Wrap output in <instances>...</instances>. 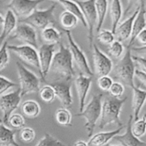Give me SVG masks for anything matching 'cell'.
Returning <instances> with one entry per match:
<instances>
[{"label": "cell", "instance_id": "cell-9", "mask_svg": "<svg viewBox=\"0 0 146 146\" xmlns=\"http://www.w3.org/2000/svg\"><path fill=\"white\" fill-rule=\"evenodd\" d=\"M21 91L19 88L13 92L0 96V110L3 113L2 123L4 124L8 123V120L14 111L19 106L21 101Z\"/></svg>", "mask_w": 146, "mask_h": 146}, {"label": "cell", "instance_id": "cell-29", "mask_svg": "<svg viewBox=\"0 0 146 146\" xmlns=\"http://www.w3.org/2000/svg\"><path fill=\"white\" fill-rule=\"evenodd\" d=\"M60 24L63 27V30H69L75 28L78 24V19L72 13L68 11H63L59 17Z\"/></svg>", "mask_w": 146, "mask_h": 146}, {"label": "cell", "instance_id": "cell-1", "mask_svg": "<svg viewBox=\"0 0 146 146\" xmlns=\"http://www.w3.org/2000/svg\"><path fill=\"white\" fill-rule=\"evenodd\" d=\"M127 100V97L124 98H117L109 96L102 102L101 115L98 127L104 129L105 127L111 124H116L118 126H122L120 115L123 105Z\"/></svg>", "mask_w": 146, "mask_h": 146}, {"label": "cell", "instance_id": "cell-46", "mask_svg": "<svg viewBox=\"0 0 146 146\" xmlns=\"http://www.w3.org/2000/svg\"><path fill=\"white\" fill-rule=\"evenodd\" d=\"M131 51H135L146 55V46H133L131 47Z\"/></svg>", "mask_w": 146, "mask_h": 146}, {"label": "cell", "instance_id": "cell-49", "mask_svg": "<svg viewBox=\"0 0 146 146\" xmlns=\"http://www.w3.org/2000/svg\"><path fill=\"white\" fill-rule=\"evenodd\" d=\"M51 1H55V2H59L60 0H51Z\"/></svg>", "mask_w": 146, "mask_h": 146}, {"label": "cell", "instance_id": "cell-3", "mask_svg": "<svg viewBox=\"0 0 146 146\" xmlns=\"http://www.w3.org/2000/svg\"><path fill=\"white\" fill-rule=\"evenodd\" d=\"M112 71L114 77L119 80L122 84L131 88L135 86L134 83L135 67L132 58L131 47L127 46L125 54L116 63Z\"/></svg>", "mask_w": 146, "mask_h": 146}, {"label": "cell", "instance_id": "cell-16", "mask_svg": "<svg viewBox=\"0 0 146 146\" xmlns=\"http://www.w3.org/2000/svg\"><path fill=\"white\" fill-rule=\"evenodd\" d=\"M92 83V77L80 74L75 79V86L79 103V113L84 111L86 106V100L89 92Z\"/></svg>", "mask_w": 146, "mask_h": 146}, {"label": "cell", "instance_id": "cell-50", "mask_svg": "<svg viewBox=\"0 0 146 146\" xmlns=\"http://www.w3.org/2000/svg\"><path fill=\"white\" fill-rule=\"evenodd\" d=\"M107 146H121V145H108Z\"/></svg>", "mask_w": 146, "mask_h": 146}, {"label": "cell", "instance_id": "cell-34", "mask_svg": "<svg viewBox=\"0 0 146 146\" xmlns=\"http://www.w3.org/2000/svg\"><path fill=\"white\" fill-rule=\"evenodd\" d=\"M97 39L104 45H111L115 41V35L111 31L106 29H101L98 32Z\"/></svg>", "mask_w": 146, "mask_h": 146}, {"label": "cell", "instance_id": "cell-30", "mask_svg": "<svg viewBox=\"0 0 146 146\" xmlns=\"http://www.w3.org/2000/svg\"><path fill=\"white\" fill-rule=\"evenodd\" d=\"M56 120L59 125L63 126H72L71 121H72V115L67 108H58L55 114Z\"/></svg>", "mask_w": 146, "mask_h": 146}, {"label": "cell", "instance_id": "cell-40", "mask_svg": "<svg viewBox=\"0 0 146 146\" xmlns=\"http://www.w3.org/2000/svg\"><path fill=\"white\" fill-rule=\"evenodd\" d=\"M97 83L100 89L103 91H108L113 83V81L109 76H103L98 77Z\"/></svg>", "mask_w": 146, "mask_h": 146}, {"label": "cell", "instance_id": "cell-42", "mask_svg": "<svg viewBox=\"0 0 146 146\" xmlns=\"http://www.w3.org/2000/svg\"><path fill=\"white\" fill-rule=\"evenodd\" d=\"M132 58L134 63H135L139 66V68H141L140 71L146 74V57L132 55Z\"/></svg>", "mask_w": 146, "mask_h": 146}, {"label": "cell", "instance_id": "cell-39", "mask_svg": "<svg viewBox=\"0 0 146 146\" xmlns=\"http://www.w3.org/2000/svg\"><path fill=\"white\" fill-rule=\"evenodd\" d=\"M36 137V133L33 128L30 127H24L20 131V138L25 143H31Z\"/></svg>", "mask_w": 146, "mask_h": 146}, {"label": "cell", "instance_id": "cell-11", "mask_svg": "<svg viewBox=\"0 0 146 146\" xmlns=\"http://www.w3.org/2000/svg\"><path fill=\"white\" fill-rule=\"evenodd\" d=\"M92 48L94 65L97 76L98 77L108 76L113 68L112 60L104 54L96 44H93Z\"/></svg>", "mask_w": 146, "mask_h": 146}, {"label": "cell", "instance_id": "cell-8", "mask_svg": "<svg viewBox=\"0 0 146 146\" xmlns=\"http://www.w3.org/2000/svg\"><path fill=\"white\" fill-rule=\"evenodd\" d=\"M66 35L68 44H69V50L72 56L73 61L76 63L78 69L81 71V74L87 76L92 77L94 76L92 71L88 64V60L84 51L81 49L79 46L74 41L71 31L69 30H64Z\"/></svg>", "mask_w": 146, "mask_h": 146}, {"label": "cell", "instance_id": "cell-33", "mask_svg": "<svg viewBox=\"0 0 146 146\" xmlns=\"http://www.w3.org/2000/svg\"><path fill=\"white\" fill-rule=\"evenodd\" d=\"M108 52L111 57L115 58H119L122 56L124 52V46L121 42L115 40L108 48Z\"/></svg>", "mask_w": 146, "mask_h": 146}, {"label": "cell", "instance_id": "cell-18", "mask_svg": "<svg viewBox=\"0 0 146 146\" xmlns=\"http://www.w3.org/2000/svg\"><path fill=\"white\" fill-rule=\"evenodd\" d=\"M133 116V115H130L128 121L126 125L125 132L122 135H117L114 137L113 139L118 141L122 146H146V142L142 141L139 138H136L131 131Z\"/></svg>", "mask_w": 146, "mask_h": 146}, {"label": "cell", "instance_id": "cell-15", "mask_svg": "<svg viewBox=\"0 0 146 146\" xmlns=\"http://www.w3.org/2000/svg\"><path fill=\"white\" fill-rule=\"evenodd\" d=\"M56 94L64 108H69L73 104V96L71 94V81H58L49 84Z\"/></svg>", "mask_w": 146, "mask_h": 146}, {"label": "cell", "instance_id": "cell-52", "mask_svg": "<svg viewBox=\"0 0 146 146\" xmlns=\"http://www.w3.org/2000/svg\"><path fill=\"white\" fill-rule=\"evenodd\" d=\"M1 0H0V7H1Z\"/></svg>", "mask_w": 146, "mask_h": 146}, {"label": "cell", "instance_id": "cell-38", "mask_svg": "<svg viewBox=\"0 0 146 146\" xmlns=\"http://www.w3.org/2000/svg\"><path fill=\"white\" fill-rule=\"evenodd\" d=\"M125 92V86L121 82H113L110 88L108 93L113 98H120Z\"/></svg>", "mask_w": 146, "mask_h": 146}, {"label": "cell", "instance_id": "cell-44", "mask_svg": "<svg viewBox=\"0 0 146 146\" xmlns=\"http://www.w3.org/2000/svg\"><path fill=\"white\" fill-rule=\"evenodd\" d=\"M135 76L146 86V74L142 72L140 70H135Z\"/></svg>", "mask_w": 146, "mask_h": 146}, {"label": "cell", "instance_id": "cell-41", "mask_svg": "<svg viewBox=\"0 0 146 146\" xmlns=\"http://www.w3.org/2000/svg\"><path fill=\"white\" fill-rule=\"evenodd\" d=\"M17 84L6 77L0 76V96L4 95L9 89L17 86Z\"/></svg>", "mask_w": 146, "mask_h": 146}, {"label": "cell", "instance_id": "cell-28", "mask_svg": "<svg viewBox=\"0 0 146 146\" xmlns=\"http://www.w3.org/2000/svg\"><path fill=\"white\" fill-rule=\"evenodd\" d=\"M58 3H60L64 7L66 11H68L74 14L78 19L79 21H81V24L84 26V27L87 29V24L86 22L85 19L81 12V10L80 9L79 7L76 3L74 2L72 0H60Z\"/></svg>", "mask_w": 146, "mask_h": 146}, {"label": "cell", "instance_id": "cell-31", "mask_svg": "<svg viewBox=\"0 0 146 146\" xmlns=\"http://www.w3.org/2000/svg\"><path fill=\"white\" fill-rule=\"evenodd\" d=\"M131 131L132 133L136 138H140L143 136L146 133V113L142 118L134 121L131 126Z\"/></svg>", "mask_w": 146, "mask_h": 146}, {"label": "cell", "instance_id": "cell-48", "mask_svg": "<svg viewBox=\"0 0 146 146\" xmlns=\"http://www.w3.org/2000/svg\"><path fill=\"white\" fill-rule=\"evenodd\" d=\"M3 22H4V17H3V16L0 14V27L2 26Z\"/></svg>", "mask_w": 146, "mask_h": 146}, {"label": "cell", "instance_id": "cell-23", "mask_svg": "<svg viewBox=\"0 0 146 146\" xmlns=\"http://www.w3.org/2000/svg\"><path fill=\"white\" fill-rule=\"evenodd\" d=\"M110 15L112 22L111 31L115 35V31L123 16V7L121 0H112L110 7Z\"/></svg>", "mask_w": 146, "mask_h": 146}, {"label": "cell", "instance_id": "cell-35", "mask_svg": "<svg viewBox=\"0 0 146 146\" xmlns=\"http://www.w3.org/2000/svg\"><path fill=\"white\" fill-rule=\"evenodd\" d=\"M15 129H21L25 127V119L19 113H13L8 120V123Z\"/></svg>", "mask_w": 146, "mask_h": 146}, {"label": "cell", "instance_id": "cell-13", "mask_svg": "<svg viewBox=\"0 0 146 146\" xmlns=\"http://www.w3.org/2000/svg\"><path fill=\"white\" fill-rule=\"evenodd\" d=\"M56 45L44 44L38 48V61L40 66V76L43 81L48 75L51 68L54 56L55 54Z\"/></svg>", "mask_w": 146, "mask_h": 146}, {"label": "cell", "instance_id": "cell-51", "mask_svg": "<svg viewBox=\"0 0 146 146\" xmlns=\"http://www.w3.org/2000/svg\"><path fill=\"white\" fill-rule=\"evenodd\" d=\"M0 123H2V120H1V118H0Z\"/></svg>", "mask_w": 146, "mask_h": 146}, {"label": "cell", "instance_id": "cell-12", "mask_svg": "<svg viewBox=\"0 0 146 146\" xmlns=\"http://www.w3.org/2000/svg\"><path fill=\"white\" fill-rule=\"evenodd\" d=\"M46 0H11L8 4L9 9L11 10L16 17L20 19L31 15L37 7Z\"/></svg>", "mask_w": 146, "mask_h": 146}, {"label": "cell", "instance_id": "cell-20", "mask_svg": "<svg viewBox=\"0 0 146 146\" xmlns=\"http://www.w3.org/2000/svg\"><path fill=\"white\" fill-rule=\"evenodd\" d=\"M123 128L124 126L122 125L114 131L98 133L90 138L87 143L88 146H104L107 145L109 141L114 138L115 135H118Z\"/></svg>", "mask_w": 146, "mask_h": 146}, {"label": "cell", "instance_id": "cell-22", "mask_svg": "<svg viewBox=\"0 0 146 146\" xmlns=\"http://www.w3.org/2000/svg\"><path fill=\"white\" fill-rule=\"evenodd\" d=\"M133 90L132 109L133 111L134 121L139 119V115L143 106L146 101V90H143L139 87L135 86Z\"/></svg>", "mask_w": 146, "mask_h": 146}, {"label": "cell", "instance_id": "cell-7", "mask_svg": "<svg viewBox=\"0 0 146 146\" xmlns=\"http://www.w3.org/2000/svg\"><path fill=\"white\" fill-rule=\"evenodd\" d=\"M72 1L78 4L84 15L87 24L88 44L90 47L92 48L94 44V32L97 24V13L96 9V0H72Z\"/></svg>", "mask_w": 146, "mask_h": 146}, {"label": "cell", "instance_id": "cell-4", "mask_svg": "<svg viewBox=\"0 0 146 146\" xmlns=\"http://www.w3.org/2000/svg\"><path fill=\"white\" fill-rule=\"evenodd\" d=\"M103 96V94L93 96L90 102L85 106L84 111L75 115V116L83 117L86 119L84 127L86 129L88 138L93 135L97 121L101 118Z\"/></svg>", "mask_w": 146, "mask_h": 146}, {"label": "cell", "instance_id": "cell-47", "mask_svg": "<svg viewBox=\"0 0 146 146\" xmlns=\"http://www.w3.org/2000/svg\"><path fill=\"white\" fill-rule=\"evenodd\" d=\"M74 146H88L87 143H86L85 141H78L76 143H75Z\"/></svg>", "mask_w": 146, "mask_h": 146}, {"label": "cell", "instance_id": "cell-45", "mask_svg": "<svg viewBox=\"0 0 146 146\" xmlns=\"http://www.w3.org/2000/svg\"><path fill=\"white\" fill-rule=\"evenodd\" d=\"M138 0H128V6H127L126 9L124 11V15H126L128 12L130 11V10L134 6V4L138 1Z\"/></svg>", "mask_w": 146, "mask_h": 146}, {"label": "cell", "instance_id": "cell-27", "mask_svg": "<svg viewBox=\"0 0 146 146\" xmlns=\"http://www.w3.org/2000/svg\"><path fill=\"white\" fill-rule=\"evenodd\" d=\"M61 37V33L53 27H48L41 31V38L44 44H54L59 43Z\"/></svg>", "mask_w": 146, "mask_h": 146}, {"label": "cell", "instance_id": "cell-2", "mask_svg": "<svg viewBox=\"0 0 146 146\" xmlns=\"http://www.w3.org/2000/svg\"><path fill=\"white\" fill-rule=\"evenodd\" d=\"M50 71L68 81L75 75L71 51L63 43H59V49L54 54Z\"/></svg>", "mask_w": 146, "mask_h": 146}, {"label": "cell", "instance_id": "cell-26", "mask_svg": "<svg viewBox=\"0 0 146 146\" xmlns=\"http://www.w3.org/2000/svg\"><path fill=\"white\" fill-rule=\"evenodd\" d=\"M21 111L26 117L29 118H35L40 114L41 107L38 103L33 100L24 101L21 106Z\"/></svg>", "mask_w": 146, "mask_h": 146}, {"label": "cell", "instance_id": "cell-5", "mask_svg": "<svg viewBox=\"0 0 146 146\" xmlns=\"http://www.w3.org/2000/svg\"><path fill=\"white\" fill-rule=\"evenodd\" d=\"M56 4H53L51 7L46 9L34 10V12L29 17L19 19L20 23H24L31 26L35 29H44L50 25L55 24L56 20L54 17V11Z\"/></svg>", "mask_w": 146, "mask_h": 146}, {"label": "cell", "instance_id": "cell-43", "mask_svg": "<svg viewBox=\"0 0 146 146\" xmlns=\"http://www.w3.org/2000/svg\"><path fill=\"white\" fill-rule=\"evenodd\" d=\"M135 40L141 44V46H146V28L141 31L137 36Z\"/></svg>", "mask_w": 146, "mask_h": 146}, {"label": "cell", "instance_id": "cell-24", "mask_svg": "<svg viewBox=\"0 0 146 146\" xmlns=\"http://www.w3.org/2000/svg\"><path fill=\"white\" fill-rule=\"evenodd\" d=\"M16 133V130L10 129L0 123V146H20L14 139Z\"/></svg>", "mask_w": 146, "mask_h": 146}, {"label": "cell", "instance_id": "cell-21", "mask_svg": "<svg viewBox=\"0 0 146 146\" xmlns=\"http://www.w3.org/2000/svg\"><path fill=\"white\" fill-rule=\"evenodd\" d=\"M17 26V19L15 14L11 10L8 9L4 17L2 31L0 34V45L6 41L7 37L15 30Z\"/></svg>", "mask_w": 146, "mask_h": 146}, {"label": "cell", "instance_id": "cell-17", "mask_svg": "<svg viewBox=\"0 0 146 146\" xmlns=\"http://www.w3.org/2000/svg\"><path fill=\"white\" fill-rule=\"evenodd\" d=\"M140 6L139 10L134 19L133 24L132 34H131L130 41L128 43V47H131L133 43L135 42L138 34L141 31L146 28V9L145 0H139Z\"/></svg>", "mask_w": 146, "mask_h": 146}, {"label": "cell", "instance_id": "cell-32", "mask_svg": "<svg viewBox=\"0 0 146 146\" xmlns=\"http://www.w3.org/2000/svg\"><path fill=\"white\" fill-rule=\"evenodd\" d=\"M38 94L41 99L46 104H51L56 98L55 91L50 85L44 86L42 87L41 89H39Z\"/></svg>", "mask_w": 146, "mask_h": 146}, {"label": "cell", "instance_id": "cell-10", "mask_svg": "<svg viewBox=\"0 0 146 146\" xmlns=\"http://www.w3.org/2000/svg\"><path fill=\"white\" fill-rule=\"evenodd\" d=\"M7 48L15 54L21 61L34 67L40 74V66L38 54L36 48L29 45H7Z\"/></svg>", "mask_w": 146, "mask_h": 146}, {"label": "cell", "instance_id": "cell-14", "mask_svg": "<svg viewBox=\"0 0 146 146\" xmlns=\"http://www.w3.org/2000/svg\"><path fill=\"white\" fill-rule=\"evenodd\" d=\"M10 38H16L24 43L26 45H29L38 48V38L35 29L31 26L24 23H20L17 26L14 31V35Z\"/></svg>", "mask_w": 146, "mask_h": 146}, {"label": "cell", "instance_id": "cell-37", "mask_svg": "<svg viewBox=\"0 0 146 146\" xmlns=\"http://www.w3.org/2000/svg\"><path fill=\"white\" fill-rule=\"evenodd\" d=\"M8 41L6 40L0 47V71L4 69L9 64V56L8 53Z\"/></svg>", "mask_w": 146, "mask_h": 146}, {"label": "cell", "instance_id": "cell-19", "mask_svg": "<svg viewBox=\"0 0 146 146\" xmlns=\"http://www.w3.org/2000/svg\"><path fill=\"white\" fill-rule=\"evenodd\" d=\"M138 10H139V7H137L135 11L131 17L118 24L115 31V36L118 38L117 41H119L120 42L122 43L123 41H125L131 38V34H132L133 24L134 19L138 14Z\"/></svg>", "mask_w": 146, "mask_h": 146}, {"label": "cell", "instance_id": "cell-6", "mask_svg": "<svg viewBox=\"0 0 146 146\" xmlns=\"http://www.w3.org/2000/svg\"><path fill=\"white\" fill-rule=\"evenodd\" d=\"M19 81L21 97L31 93H38L40 89V79L34 73L29 70L21 62L16 63Z\"/></svg>", "mask_w": 146, "mask_h": 146}, {"label": "cell", "instance_id": "cell-36", "mask_svg": "<svg viewBox=\"0 0 146 146\" xmlns=\"http://www.w3.org/2000/svg\"><path fill=\"white\" fill-rule=\"evenodd\" d=\"M36 146H66L58 141L57 138H54L51 135L48 133H46L44 136L41 139V141L38 143Z\"/></svg>", "mask_w": 146, "mask_h": 146}, {"label": "cell", "instance_id": "cell-25", "mask_svg": "<svg viewBox=\"0 0 146 146\" xmlns=\"http://www.w3.org/2000/svg\"><path fill=\"white\" fill-rule=\"evenodd\" d=\"M96 9L97 13V24L96 31L97 32L102 29L103 24L106 17L108 9V0H96Z\"/></svg>", "mask_w": 146, "mask_h": 146}]
</instances>
